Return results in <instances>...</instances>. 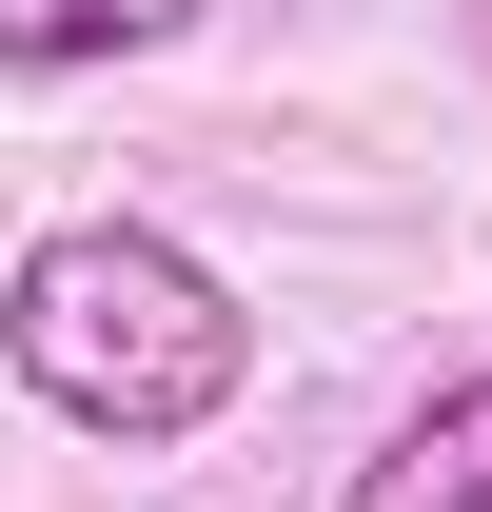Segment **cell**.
Instances as JSON below:
<instances>
[{
    "mask_svg": "<svg viewBox=\"0 0 492 512\" xmlns=\"http://www.w3.org/2000/svg\"><path fill=\"white\" fill-rule=\"evenodd\" d=\"M0 355H20V394H40L60 434L178 453V434L237 414L256 316H237V276L197 237H158V217H60V237L0 276Z\"/></svg>",
    "mask_w": 492,
    "mask_h": 512,
    "instance_id": "obj_1",
    "label": "cell"
},
{
    "mask_svg": "<svg viewBox=\"0 0 492 512\" xmlns=\"http://www.w3.org/2000/svg\"><path fill=\"white\" fill-rule=\"evenodd\" d=\"M335 512H492V355L453 394H414V414H394V434H374V473Z\"/></svg>",
    "mask_w": 492,
    "mask_h": 512,
    "instance_id": "obj_2",
    "label": "cell"
},
{
    "mask_svg": "<svg viewBox=\"0 0 492 512\" xmlns=\"http://www.w3.org/2000/svg\"><path fill=\"white\" fill-rule=\"evenodd\" d=\"M197 0H0V60L20 79H79V60H158Z\"/></svg>",
    "mask_w": 492,
    "mask_h": 512,
    "instance_id": "obj_3",
    "label": "cell"
}]
</instances>
